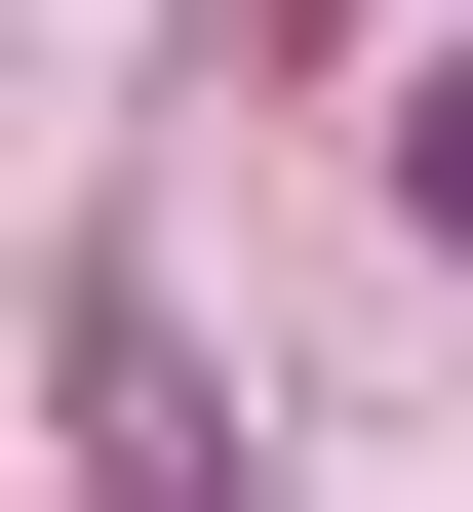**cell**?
I'll list each match as a JSON object with an SVG mask.
<instances>
[{"instance_id": "obj_1", "label": "cell", "mask_w": 473, "mask_h": 512, "mask_svg": "<svg viewBox=\"0 0 473 512\" xmlns=\"http://www.w3.org/2000/svg\"><path fill=\"white\" fill-rule=\"evenodd\" d=\"M395 197H434V237H473V79H434V119H395Z\"/></svg>"}]
</instances>
